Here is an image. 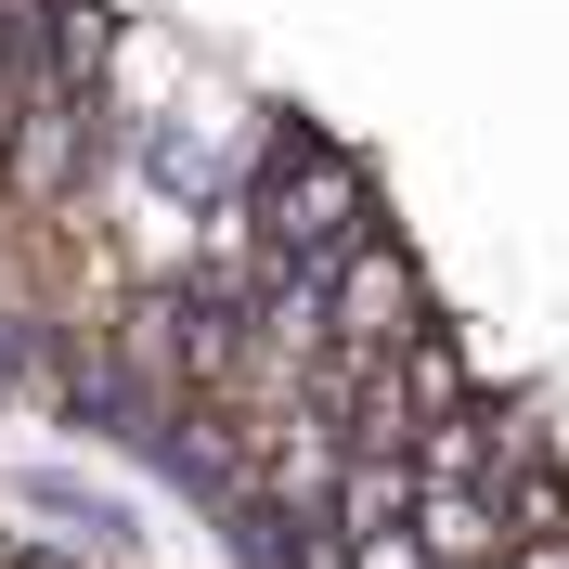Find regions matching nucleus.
<instances>
[{
  "mask_svg": "<svg viewBox=\"0 0 569 569\" xmlns=\"http://www.w3.org/2000/svg\"><path fill=\"white\" fill-rule=\"evenodd\" d=\"M91 117H104V104H78V91H52V78L13 104V130H0L13 208H66V194H78V169H91Z\"/></svg>",
  "mask_w": 569,
  "mask_h": 569,
  "instance_id": "3",
  "label": "nucleus"
},
{
  "mask_svg": "<svg viewBox=\"0 0 569 569\" xmlns=\"http://www.w3.org/2000/svg\"><path fill=\"white\" fill-rule=\"evenodd\" d=\"M362 208H376V194H362L350 142H272V169H259V194H247L259 247H272L284 272H323L337 247H362V233H376Z\"/></svg>",
  "mask_w": 569,
  "mask_h": 569,
  "instance_id": "1",
  "label": "nucleus"
},
{
  "mask_svg": "<svg viewBox=\"0 0 569 569\" xmlns=\"http://www.w3.org/2000/svg\"><path fill=\"white\" fill-rule=\"evenodd\" d=\"M415 323H427V272L389 233H362V247L323 259V362H389Z\"/></svg>",
  "mask_w": 569,
  "mask_h": 569,
  "instance_id": "2",
  "label": "nucleus"
},
{
  "mask_svg": "<svg viewBox=\"0 0 569 569\" xmlns=\"http://www.w3.org/2000/svg\"><path fill=\"white\" fill-rule=\"evenodd\" d=\"M401 543H415L427 569H492L505 557V505L492 492H415L401 505Z\"/></svg>",
  "mask_w": 569,
  "mask_h": 569,
  "instance_id": "4",
  "label": "nucleus"
},
{
  "mask_svg": "<svg viewBox=\"0 0 569 569\" xmlns=\"http://www.w3.org/2000/svg\"><path fill=\"white\" fill-rule=\"evenodd\" d=\"M492 569H569V531H518V543H505Z\"/></svg>",
  "mask_w": 569,
  "mask_h": 569,
  "instance_id": "6",
  "label": "nucleus"
},
{
  "mask_svg": "<svg viewBox=\"0 0 569 569\" xmlns=\"http://www.w3.org/2000/svg\"><path fill=\"white\" fill-rule=\"evenodd\" d=\"M337 569H427V557H415L401 531H350V543H337Z\"/></svg>",
  "mask_w": 569,
  "mask_h": 569,
  "instance_id": "5",
  "label": "nucleus"
}]
</instances>
